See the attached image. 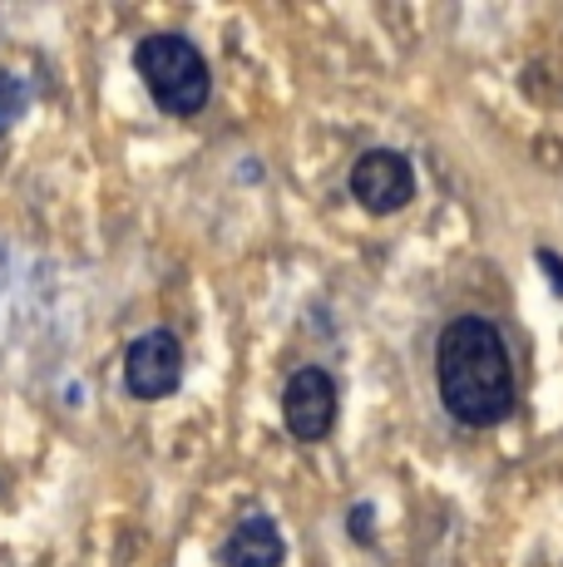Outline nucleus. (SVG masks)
<instances>
[{
	"label": "nucleus",
	"instance_id": "1",
	"mask_svg": "<svg viewBox=\"0 0 563 567\" xmlns=\"http://www.w3.org/2000/svg\"><path fill=\"white\" fill-rule=\"evenodd\" d=\"M440 405L470 430H490L514 414V361L490 316H454L436 341Z\"/></svg>",
	"mask_w": 563,
	"mask_h": 567
},
{
	"label": "nucleus",
	"instance_id": "2",
	"mask_svg": "<svg viewBox=\"0 0 563 567\" xmlns=\"http://www.w3.org/2000/svg\"><path fill=\"white\" fill-rule=\"evenodd\" d=\"M134 70H139V80H144V90L154 94V104L173 118L203 114L213 100L208 60L183 35H144L134 45Z\"/></svg>",
	"mask_w": 563,
	"mask_h": 567
},
{
	"label": "nucleus",
	"instance_id": "3",
	"mask_svg": "<svg viewBox=\"0 0 563 567\" xmlns=\"http://www.w3.org/2000/svg\"><path fill=\"white\" fill-rule=\"evenodd\" d=\"M183 365H188V355H183V341L173 331H144L129 341L124 351V385L134 400H168L173 390L183 385Z\"/></svg>",
	"mask_w": 563,
	"mask_h": 567
},
{
	"label": "nucleus",
	"instance_id": "4",
	"mask_svg": "<svg viewBox=\"0 0 563 567\" xmlns=\"http://www.w3.org/2000/svg\"><path fill=\"white\" fill-rule=\"evenodd\" d=\"M337 380L321 365H301L291 370V380L282 385V420H287V434L301 444H321L337 424Z\"/></svg>",
	"mask_w": 563,
	"mask_h": 567
},
{
	"label": "nucleus",
	"instance_id": "5",
	"mask_svg": "<svg viewBox=\"0 0 563 567\" xmlns=\"http://www.w3.org/2000/svg\"><path fill=\"white\" fill-rule=\"evenodd\" d=\"M351 198L376 217L400 213L410 198H416V168H410L406 154L396 148H371L351 163Z\"/></svg>",
	"mask_w": 563,
	"mask_h": 567
},
{
	"label": "nucleus",
	"instance_id": "6",
	"mask_svg": "<svg viewBox=\"0 0 563 567\" xmlns=\"http://www.w3.org/2000/svg\"><path fill=\"white\" fill-rule=\"evenodd\" d=\"M218 563L223 567H282L287 563V543H282L277 523L267 514H247L233 533H227Z\"/></svg>",
	"mask_w": 563,
	"mask_h": 567
},
{
	"label": "nucleus",
	"instance_id": "7",
	"mask_svg": "<svg viewBox=\"0 0 563 567\" xmlns=\"http://www.w3.org/2000/svg\"><path fill=\"white\" fill-rule=\"evenodd\" d=\"M25 104H30V84L20 80V74L0 70V134H6V128L25 114Z\"/></svg>",
	"mask_w": 563,
	"mask_h": 567
},
{
	"label": "nucleus",
	"instance_id": "8",
	"mask_svg": "<svg viewBox=\"0 0 563 567\" xmlns=\"http://www.w3.org/2000/svg\"><path fill=\"white\" fill-rule=\"evenodd\" d=\"M371 514H376L371 504H356V508H351V518H346V528H351V538H356V543H371V533H376V518H371Z\"/></svg>",
	"mask_w": 563,
	"mask_h": 567
},
{
	"label": "nucleus",
	"instance_id": "9",
	"mask_svg": "<svg viewBox=\"0 0 563 567\" xmlns=\"http://www.w3.org/2000/svg\"><path fill=\"white\" fill-rule=\"evenodd\" d=\"M539 267L549 271V281H554V291H563V261L554 252H539Z\"/></svg>",
	"mask_w": 563,
	"mask_h": 567
}]
</instances>
